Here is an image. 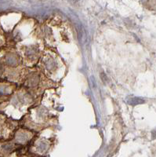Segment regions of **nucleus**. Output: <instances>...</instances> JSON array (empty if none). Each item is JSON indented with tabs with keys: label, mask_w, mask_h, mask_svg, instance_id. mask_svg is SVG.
I'll use <instances>...</instances> for the list:
<instances>
[{
	"label": "nucleus",
	"mask_w": 156,
	"mask_h": 157,
	"mask_svg": "<svg viewBox=\"0 0 156 157\" xmlns=\"http://www.w3.org/2000/svg\"><path fill=\"white\" fill-rule=\"evenodd\" d=\"M141 103H144V101H142L141 99L137 98H133V100H132L131 101L132 105H137V104H141Z\"/></svg>",
	"instance_id": "f257e3e1"
},
{
	"label": "nucleus",
	"mask_w": 156,
	"mask_h": 157,
	"mask_svg": "<svg viewBox=\"0 0 156 157\" xmlns=\"http://www.w3.org/2000/svg\"><path fill=\"white\" fill-rule=\"evenodd\" d=\"M152 138L153 139L156 138V130H154V131H152Z\"/></svg>",
	"instance_id": "f03ea898"
}]
</instances>
